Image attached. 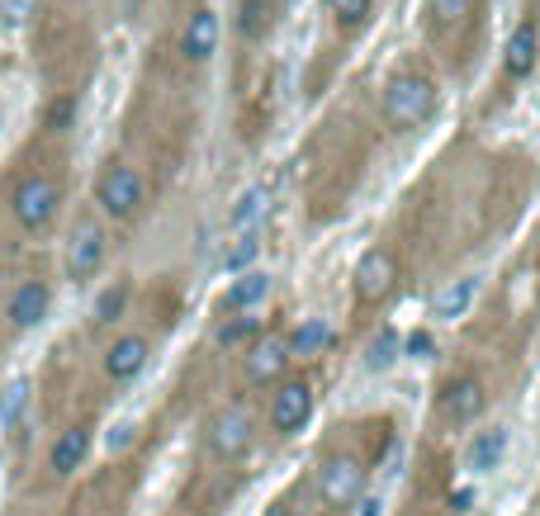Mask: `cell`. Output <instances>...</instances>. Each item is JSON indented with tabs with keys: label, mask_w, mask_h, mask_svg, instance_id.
I'll list each match as a JSON object with an SVG mask.
<instances>
[{
	"label": "cell",
	"mask_w": 540,
	"mask_h": 516,
	"mask_svg": "<svg viewBox=\"0 0 540 516\" xmlns=\"http://www.w3.org/2000/svg\"><path fill=\"white\" fill-rule=\"evenodd\" d=\"M394 351H398V337L394 332H384V337L370 346V360H365V365H370V370H384V365L394 360Z\"/></svg>",
	"instance_id": "cell-28"
},
{
	"label": "cell",
	"mask_w": 540,
	"mask_h": 516,
	"mask_svg": "<svg viewBox=\"0 0 540 516\" xmlns=\"http://www.w3.org/2000/svg\"><path fill=\"white\" fill-rule=\"evenodd\" d=\"M332 341H337V332H332V327H327L323 318H308V322H299V327L289 332L285 346H289V356L308 360V356H323Z\"/></svg>",
	"instance_id": "cell-16"
},
{
	"label": "cell",
	"mask_w": 540,
	"mask_h": 516,
	"mask_svg": "<svg viewBox=\"0 0 540 516\" xmlns=\"http://www.w3.org/2000/svg\"><path fill=\"white\" fill-rule=\"evenodd\" d=\"M266 516H289V512H285V502H275V507H270Z\"/></svg>",
	"instance_id": "cell-33"
},
{
	"label": "cell",
	"mask_w": 540,
	"mask_h": 516,
	"mask_svg": "<svg viewBox=\"0 0 540 516\" xmlns=\"http://www.w3.org/2000/svg\"><path fill=\"white\" fill-rule=\"evenodd\" d=\"M441 412H446L450 422H474V417L484 412V384H479L474 374L450 379L446 389H441Z\"/></svg>",
	"instance_id": "cell-12"
},
{
	"label": "cell",
	"mask_w": 540,
	"mask_h": 516,
	"mask_svg": "<svg viewBox=\"0 0 540 516\" xmlns=\"http://www.w3.org/2000/svg\"><path fill=\"white\" fill-rule=\"evenodd\" d=\"M360 488H365V464L360 460H351V455H332V460H323V469H318V493H323L332 507L356 502Z\"/></svg>",
	"instance_id": "cell-5"
},
{
	"label": "cell",
	"mask_w": 540,
	"mask_h": 516,
	"mask_svg": "<svg viewBox=\"0 0 540 516\" xmlns=\"http://www.w3.org/2000/svg\"><path fill=\"white\" fill-rule=\"evenodd\" d=\"M218 53V10L214 5H190V15L180 24V62L204 67Z\"/></svg>",
	"instance_id": "cell-4"
},
{
	"label": "cell",
	"mask_w": 540,
	"mask_h": 516,
	"mask_svg": "<svg viewBox=\"0 0 540 516\" xmlns=\"http://www.w3.org/2000/svg\"><path fill=\"white\" fill-rule=\"evenodd\" d=\"M247 445H252V412L247 408H223L214 422H209V450H214V455L233 460Z\"/></svg>",
	"instance_id": "cell-9"
},
{
	"label": "cell",
	"mask_w": 540,
	"mask_h": 516,
	"mask_svg": "<svg viewBox=\"0 0 540 516\" xmlns=\"http://www.w3.org/2000/svg\"><path fill=\"white\" fill-rule=\"evenodd\" d=\"M43 313H48V285L43 280L19 285L15 299H10V322L15 327H34V322H43Z\"/></svg>",
	"instance_id": "cell-18"
},
{
	"label": "cell",
	"mask_w": 540,
	"mask_h": 516,
	"mask_svg": "<svg viewBox=\"0 0 540 516\" xmlns=\"http://www.w3.org/2000/svg\"><path fill=\"white\" fill-rule=\"evenodd\" d=\"M408 356H432V337L427 332H413L408 337Z\"/></svg>",
	"instance_id": "cell-30"
},
{
	"label": "cell",
	"mask_w": 540,
	"mask_h": 516,
	"mask_svg": "<svg viewBox=\"0 0 540 516\" xmlns=\"http://www.w3.org/2000/svg\"><path fill=\"white\" fill-rule=\"evenodd\" d=\"M261 214H266V195H261V190H247V195L237 199V209H233V228L237 232H256Z\"/></svg>",
	"instance_id": "cell-23"
},
{
	"label": "cell",
	"mask_w": 540,
	"mask_h": 516,
	"mask_svg": "<svg viewBox=\"0 0 540 516\" xmlns=\"http://www.w3.org/2000/svg\"><path fill=\"white\" fill-rule=\"evenodd\" d=\"M479 15V0H427V34L436 43H455Z\"/></svg>",
	"instance_id": "cell-10"
},
{
	"label": "cell",
	"mask_w": 540,
	"mask_h": 516,
	"mask_svg": "<svg viewBox=\"0 0 540 516\" xmlns=\"http://www.w3.org/2000/svg\"><path fill=\"white\" fill-rule=\"evenodd\" d=\"M398 285V266H394V256L389 251H365L360 256V266H356V299L360 303H379V299H389Z\"/></svg>",
	"instance_id": "cell-7"
},
{
	"label": "cell",
	"mask_w": 540,
	"mask_h": 516,
	"mask_svg": "<svg viewBox=\"0 0 540 516\" xmlns=\"http://www.w3.org/2000/svg\"><path fill=\"white\" fill-rule=\"evenodd\" d=\"M308 417H313V389H308L304 379H289L285 389L275 393V403H270V427L280 431V436H294Z\"/></svg>",
	"instance_id": "cell-8"
},
{
	"label": "cell",
	"mask_w": 540,
	"mask_h": 516,
	"mask_svg": "<svg viewBox=\"0 0 540 516\" xmlns=\"http://www.w3.org/2000/svg\"><path fill=\"white\" fill-rule=\"evenodd\" d=\"M124 303H128V289H124V285H109L105 294L95 299V322H119Z\"/></svg>",
	"instance_id": "cell-25"
},
{
	"label": "cell",
	"mask_w": 540,
	"mask_h": 516,
	"mask_svg": "<svg viewBox=\"0 0 540 516\" xmlns=\"http://www.w3.org/2000/svg\"><path fill=\"white\" fill-rule=\"evenodd\" d=\"M365 516H379V498H370V502H365Z\"/></svg>",
	"instance_id": "cell-32"
},
{
	"label": "cell",
	"mask_w": 540,
	"mask_h": 516,
	"mask_svg": "<svg viewBox=\"0 0 540 516\" xmlns=\"http://www.w3.org/2000/svg\"><path fill=\"white\" fill-rule=\"evenodd\" d=\"M266 294H270V275H266V270L247 266V275H242V280H233V289L223 294V308H228V313H252L256 303L266 299Z\"/></svg>",
	"instance_id": "cell-17"
},
{
	"label": "cell",
	"mask_w": 540,
	"mask_h": 516,
	"mask_svg": "<svg viewBox=\"0 0 540 516\" xmlns=\"http://www.w3.org/2000/svg\"><path fill=\"white\" fill-rule=\"evenodd\" d=\"M436 105H441V90H436L432 76H422V72H398L384 86V119L394 128L427 124L436 114Z\"/></svg>",
	"instance_id": "cell-1"
},
{
	"label": "cell",
	"mask_w": 540,
	"mask_h": 516,
	"mask_svg": "<svg viewBox=\"0 0 540 516\" xmlns=\"http://www.w3.org/2000/svg\"><path fill=\"white\" fill-rule=\"evenodd\" d=\"M233 29L242 43H261L275 29V0H237Z\"/></svg>",
	"instance_id": "cell-15"
},
{
	"label": "cell",
	"mask_w": 540,
	"mask_h": 516,
	"mask_svg": "<svg viewBox=\"0 0 540 516\" xmlns=\"http://www.w3.org/2000/svg\"><path fill=\"white\" fill-rule=\"evenodd\" d=\"M105 261V228L95 218H81L72 232V247H67V275L72 280H90Z\"/></svg>",
	"instance_id": "cell-6"
},
{
	"label": "cell",
	"mask_w": 540,
	"mask_h": 516,
	"mask_svg": "<svg viewBox=\"0 0 540 516\" xmlns=\"http://www.w3.org/2000/svg\"><path fill=\"white\" fill-rule=\"evenodd\" d=\"M285 360H289V346L285 337H256V346L247 351V379L252 384H275L280 374H285Z\"/></svg>",
	"instance_id": "cell-13"
},
{
	"label": "cell",
	"mask_w": 540,
	"mask_h": 516,
	"mask_svg": "<svg viewBox=\"0 0 540 516\" xmlns=\"http://www.w3.org/2000/svg\"><path fill=\"white\" fill-rule=\"evenodd\" d=\"M29 10H34V0H0V15L10 19V24H19Z\"/></svg>",
	"instance_id": "cell-29"
},
{
	"label": "cell",
	"mask_w": 540,
	"mask_h": 516,
	"mask_svg": "<svg viewBox=\"0 0 540 516\" xmlns=\"http://www.w3.org/2000/svg\"><path fill=\"white\" fill-rule=\"evenodd\" d=\"M503 450H507V431H503V427L474 431V441H469V469H474V474H484V469H498Z\"/></svg>",
	"instance_id": "cell-20"
},
{
	"label": "cell",
	"mask_w": 540,
	"mask_h": 516,
	"mask_svg": "<svg viewBox=\"0 0 540 516\" xmlns=\"http://www.w3.org/2000/svg\"><path fill=\"white\" fill-rule=\"evenodd\" d=\"M143 365H147V341L143 337H119L114 346L105 351V374L109 379H133V374H143Z\"/></svg>",
	"instance_id": "cell-14"
},
{
	"label": "cell",
	"mask_w": 540,
	"mask_h": 516,
	"mask_svg": "<svg viewBox=\"0 0 540 516\" xmlns=\"http://www.w3.org/2000/svg\"><path fill=\"white\" fill-rule=\"evenodd\" d=\"M450 507H455V512H469V507H474V488H455V493H450Z\"/></svg>",
	"instance_id": "cell-31"
},
{
	"label": "cell",
	"mask_w": 540,
	"mask_h": 516,
	"mask_svg": "<svg viewBox=\"0 0 540 516\" xmlns=\"http://www.w3.org/2000/svg\"><path fill=\"white\" fill-rule=\"evenodd\" d=\"M370 10H375V0H327V15H332V24L342 34H356L360 24L370 19Z\"/></svg>",
	"instance_id": "cell-22"
},
{
	"label": "cell",
	"mask_w": 540,
	"mask_h": 516,
	"mask_svg": "<svg viewBox=\"0 0 540 516\" xmlns=\"http://www.w3.org/2000/svg\"><path fill=\"white\" fill-rule=\"evenodd\" d=\"M536 62H540V29H536V19L526 15L522 24H517V34H512V43H507L503 72L512 76V81H526V76L536 72Z\"/></svg>",
	"instance_id": "cell-11"
},
{
	"label": "cell",
	"mask_w": 540,
	"mask_h": 516,
	"mask_svg": "<svg viewBox=\"0 0 540 516\" xmlns=\"http://www.w3.org/2000/svg\"><path fill=\"white\" fill-rule=\"evenodd\" d=\"M86 450H90V427H67L62 436H57V445H53V469L57 474H72L76 464L86 460Z\"/></svg>",
	"instance_id": "cell-21"
},
{
	"label": "cell",
	"mask_w": 540,
	"mask_h": 516,
	"mask_svg": "<svg viewBox=\"0 0 540 516\" xmlns=\"http://www.w3.org/2000/svg\"><path fill=\"white\" fill-rule=\"evenodd\" d=\"M474 289H479V280H474V275H465V280H450V285L432 299V313H436L441 322L465 318V308L474 303Z\"/></svg>",
	"instance_id": "cell-19"
},
{
	"label": "cell",
	"mask_w": 540,
	"mask_h": 516,
	"mask_svg": "<svg viewBox=\"0 0 540 516\" xmlns=\"http://www.w3.org/2000/svg\"><path fill=\"white\" fill-rule=\"evenodd\" d=\"M256 251H261V242H256V232H247V237H237V247L228 251V270H247L256 261Z\"/></svg>",
	"instance_id": "cell-27"
},
{
	"label": "cell",
	"mask_w": 540,
	"mask_h": 516,
	"mask_svg": "<svg viewBox=\"0 0 540 516\" xmlns=\"http://www.w3.org/2000/svg\"><path fill=\"white\" fill-rule=\"evenodd\" d=\"M57 204H62V185H57L53 176L34 171V176H24L15 185V195H10V214H15V223L24 232H43L48 223H53Z\"/></svg>",
	"instance_id": "cell-2"
},
{
	"label": "cell",
	"mask_w": 540,
	"mask_h": 516,
	"mask_svg": "<svg viewBox=\"0 0 540 516\" xmlns=\"http://www.w3.org/2000/svg\"><path fill=\"white\" fill-rule=\"evenodd\" d=\"M247 337H261V318H252V313H247V318H233L228 327H223V332H218V341H223V346L247 341Z\"/></svg>",
	"instance_id": "cell-26"
},
{
	"label": "cell",
	"mask_w": 540,
	"mask_h": 516,
	"mask_svg": "<svg viewBox=\"0 0 540 516\" xmlns=\"http://www.w3.org/2000/svg\"><path fill=\"white\" fill-rule=\"evenodd\" d=\"M171 5H195V0H171Z\"/></svg>",
	"instance_id": "cell-34"
},
{
	"label": "cell",
	"mask_w": 540,
	"mask_h": 516,
	"mask_svg": "<svg viewBox=\"0 0 540 516\" xmlns=\"http://www.w3.org/2000/svg\"><path fill=\"white\" fill-rule=\"evenodd\" d=\"M95 199L109 218H133L138 204H143V176L128 166V161H109L100 185H95Z\"/></svg>",
	"instance_id": "cell-3"
},
{
	"label": "cell",
	"mask_w": 540,
	"mask_h": 516,
	"mask_svg": "<svg viewBox=\"0 0 540 516\" xmlns=\"http://www.w3.org/2000/svg\"><path fill=\"white\" fill-rule=\"evenodd\" d=\"M24 403H29V384H24V379H15L10 389L0 393V427H15L19 412H24Z\"/></svg>",
	"instance_id": "cell-24"
}]
</instances>
